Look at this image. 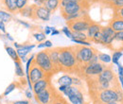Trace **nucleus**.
I'll list each match as a JSON object with an SVG mask.
<instances>
[{"label": "nucleus", "mask_w": 123, "mask_h": 104, "mask_svg": "<svg viewBox=\"0 0 123 104\" xmlns=\"http://www.w3.org/2000/svg\"><path fill=\"white\" fill-rule=\"evenodd\" d=\"M59 61L61 72L64 74H74L77 69V59L73 46H62L60 47Z\"/></svg>", "instance_id": "f257e3e1"}, {"label": "nucleus", "mask_w": 123, "mask_h": 104, "mask_svg": "<svg viewBox=\"0 0 123 104\" xmlns=\"http://www.w3.org/2000/svg\"><path fill=\"white\" fill-rule=\"evenodd\" d=\"M73 50L76 55L78 64H87L90 62L92 57L98 52L96 48L92 46H84V45H72Z\"/></svg>", "instance_id": "f03ea898"}, {"label": "nucleus", "mask_w": 123, "mask_h": 104, "mask_svg": "<svg viewBox=\"0 0 123 104\" xmlns=\"http://www.w3.org/2000/svg\"><path fill=\"white\" fill-rule=\"evenodd\" d=\"M34 61L38 64V66H40L46 74L48 75L49 77H52L53 75L57 74L50 58L48 56V53H47V49H45L43 51H40L38 52L37 54H35L34 56Z\"/></svg>", "instance_id": "7ed1b4c3"}, {"label": "nucleus", "mask_w": 123, "mask_h": 104, "mask_svg": "<svg viewBox=\"0 0 123 104\" xmlns=\"http://www.w3.org/2000/svg\"><path fill=\"white\" fill-rule=\"evenodd\" d=\"M95 21H93L90 18L89 14L80 17L77 19H73V20H68L66 21V25L67 28L71 31L74 32H86L88 28L91 26V24L94 23Z\"/></svg>", "instance_id": "20e7f679"}, {"label": "nucleus", "mask_w": 123, "mask_h": 104, "mask_svg": "<svg viewBox=\"0 0 123 104\" xmlns=\"http://www.w3.org/2000/svg\"><path fill=\"white\" fill-rule=\"evenodd\" d=\"M89 7H90L89 0H81L80 2L76 3V4H71L63 8H60V10H61L62 16L66 21L69 17L73 16L74 14H76L83 10H89Z\"/></svg>", "instance_id": "39448f33"}, {"label": "nucleus", "mask_w": 123, "mask_h": 104, "mask_svg": "<svg viewBox=\"0 0 123 104\" xmlns=\"http://www.w3.org/2000/svg\"><path fill=\"white\" fill-rule=\"evenodd\" d=\"M46 78H52V77H49L40 66H38V64L34 61V59H33L31 64V67H30L29 76L27 77L28 83H29V86L31 87V89H32L33 83H35L36 81H38L40 80L46 79Z\"/></svg>", "instance_id": "423d86ee"}, {"label": "nucleus", "mask_w": 123, "mask_h": 104, "mask_svg": "<svg viewBox=\"0 0 123 104\" xmlns=\"http://www.w3.org/2000/svg\"><path fill=\"white\" fill-rule=\"evenodd\" d=\"M98 100L104 104H107L112 101H117V95L116 91L113 89H105L99 91L91 100Z\"/></svg>", "instance_id": "0eeeda50"}, {"label": "nucleus", "mask_w": 123, "mask_h": 104, "mask_svg": "<svg viewBox=\"0 0 123 104\" xmlns=\"http://www.w3.org/2000/svg\"><path fill=\"white\" fill-rule=\"evenodd\" d=\"M55 89L56 88L51 83L46 89L43 90V91L39 92L38 94L34 95L36 102L38 104H49L51 101V98H52V96H53V93H54Z\"/></svg>", "instance_id": "6e6552de"}, {"label": "nucleus", "mask_w": 123, "mask_h": 104, "mask_svg": "<svg viewBox=\"0 0 123 104\" xmlns=\"http://www.w3.org/2000/svg\"><path fill=\"white\" fill-rule=\"evenodd\" d=\"M32 20H42V21H49L51 12L44 6H38L36 4L32 5Z\"/></svg>", "instance_id": "1a4fd4ad"}, {"label": "nucleus", "mask_w": 123, "mask_h": 104, "mask_svg": "<svg viewBox=\"0 0 123 104\" xmlns=\"http://www.w3.org/2000/svg\"><path fill=\"white\" fill-rule=\"evenodd\" d=\"M101 41H100V45H104L108 47L109 45H111L112 41L114 40L115 38V35H116V32L112 30L109 26H106V27H101Z\"/></svg>", "instance_id": "9d476101"}, {"label": "nucleus", "mask_w": 123, "mask_h": 104, "mask_svg": "<svg viewBox=\"0 0 123 104\" xmlns=\"http://www.w3.org/2000/svg\"><path fill=\"white\" fill-rule=\"evenodd\" d=\"M47 53L48 56L50 58V61L56 70L57 73L61 72V68H60V61H59V53H60V47H51V48H47Z\"/></svg>", "instance_id": "9b49d317"}, {"label": "nucleus", "mask_w": 123, "mask_h": 104, "mask_svg": "<svg viewBox=\"0 0 123 104\" xmlns=\"http://www.w3.org/2000/svg\"><path fill=\"white\" fill-rule=\"evenodd\" d=\"M109 49L113 51H122L123 50V31L116 32L115 38L112 41L111 45L108 46Z\"/></svg>", "instance_id": "f8f14e48"}, {"label": "nucleus", "mask_w": 123, "mask_h": 104, "mask_svg": "<svg viewBox=\"0 0 123 104\" xmlns=\"http://www.w3.org/2000/svg\"><path fill=\"white\" fill-rule=\"evenodd\" d=\"M51 78H46L43 80H40L38 81H36L35 83L32 84V90L34 92V95L38 94L39 92L46 89L50 84H51Z\"/></svg>", "instance_id": "ddd939ff"}, {"label": "nucleus", "mask_w": 123, "mask_h": 104, "mask_svg": "<svg viewBox=\"0 0 123 104\" xmlns=\"http://www.w3.org/2000/svg\"><path fill=\"white\" fill-rule=\"evenodd\" d=\"M115 32H120L123 31V18L120 17H114L108 25Z\"/></svg>", "instance_id": "4468645a"}, {"label": "nucleus", "mask_w": 123, "mask_h": 104, "mask_svg": "<svg viewBox=\"0 0 123 104\" xmlns=\"http://www.w3.org/2000/svg\"><path fill=\"white\" fill-rule=\"evenodd\" d=\"M6 12L10 13H18L16 9V0H0Z\"/></svg>", "instance_id": "2eb2a0df"}, {"label": "nucleus", "mask_w": 123, "mask_h": 104, "mask_svg": "<svg viewBox=\"0 0 123 104\" xmlns=\"http://www.w3.org/2000/svg\"><path fill=\"white\" fill-rule=\"evenodd\" d=\"M49 104H71L70 102H68V100L62 95L61 92H59L57 89H55L51 101Z\"/></svg>", "instance_id": "dca6fc26"}, {"label": "nucleus", "mask_w": 123, "mask_h": 104, "mask_svg": "<svg viewBox=\"0 0 123 104\" xmlns=\"http://www.w3.org/2000/svg\"><path fill=\"white\" fill-rule=\"evenodd\" d=\"M100 30H101V26L99 24H98L96 22L92 23L91 26L88 28V30L86 31V35L88 37V42H90V40L94 37V35L96 33H98V31H100Z\"/></svg>", "instance_id": "f3484780"}, {"label": "nucleus", "mask_w": 123, "mask_h": 104, "mask_svg": "<svg viewBox=\"0 0 123 104\" xmlns=\"http://www.w3.org/2000/svg\"><path fill=\"white\" fill-rule=\"evenodd\" d=\"M60 3H61V0H46L44 7H46L52 13V12H55L58 8H60Z\"/></svg>", "instance_id": "a211bd4d"}, {"label": "nucleus", "mask_w": 123, "mask_h": 104, "mask_svg": "<svg viewBox=\"0 0 123 104\" xmlns=\"http://www.w3.org/2000/svg\"><path fill=\"white\" fill-rule=\"evenodd\" d=\"M57 82L59 83V85H63V86H71L73 83L72 80V76L68 74H65L63 76H62L61 78L58 79Z\"/></svg>", "instance_id": "6ab92c4d"}, {"label": "nucleus", "mask_w": 123, "mask_h": 104, "mask_svg": "<svg viewBox=\"0 0 123 104\" xmlns=\"http://www.w3.org/2000/svg\"><path fill=\"white\" fill-rule=\"evenodd\" d=\"M5 49H6L7 53H8V55L13 60V61H21V60H20V58H19V56H18V54H17V52H16V50L14 48H12V47H11L9 45H5Z\"/></svg>", "instance_id": "aec40b11"}, {"label": "nucleus", "mask_w": 123, "mask_h": 104, "mask_svg": "<svg viewBox=\"0 0 123 104\" xmlns=\"http://www.w3.org/2000/svg\"><path fill=\"white\" fill-rule=\"evenodd\" d=\"M18 13L24 16V17H27V18H31L32 19V15H33V11H32V5L31 6H26L23 10L19 11Z\"/></svg>", "instance_id": "412c9836"}, {"label": "nucleus", "mask_w": 123, "mask_h": 104, "mask_svg": "<svg viewBox=\"0 0 123 104\" xmlns=\"http://www.w3.org/2000/svg\"><path fill=\"white\" fill-rule=\"evenodd\" d=\"M15 88H21V85H20V83H19V81H14V82H12V83H11L7 88L5 90V92L3 93V97H6V96H8L10 93H12L13 90L15 89Z\"/></svg>", "instance_id": "4be33fe9"}, {"label": "nucleus", "mask_w": 123, "mask_h": 104, "mask_svg": "<svg viewBox=\"0 0 123 104\" xmlns=\"http://www.w3.org/2000/svg\"><path fill=\"white\" fill-rule=\"evenodd\" d=\"M12 19V16L10 12H6V11H0V21L5 23H9L11 20Z\"/></svg>", "instance_id": "5701e85b"}, {"label": "nucleus", "mask_w": 123, "mask_h": 104, "mask_svg": "<svg viewBox=\"0 0 123 104\" xmlns=\"http://www.w3.org/2000/svg\"><path fill=\"white\" fill-rule=\"evenodd\" d=\"M15 65V75L19 78H24L25 77V72L22 67V62L21 61H14Z\"/></svg>", "instance_id": "b1692460"}, {"label": "nucleus", "mask_w": 123, "mask_h": 104, "mask_svg": "<svg viewBox=\"0 0 123 104\" xmlns=\"http://www.w3.org/2000/svg\"><path fill=\"white\" fill-rule=\"evenodd\" d=\"M98 61L102 62V63H110L112 61V59L111 57L108 55V54H105V53H101V52H98Z\"/></svg>", "instance_id": "393cba45"}, {"label": "nucleus", "mask_w": 123, "mask_h": 104, "mask_svg": "<svg viewBox=\"0 0 123 104\" xmlns=\"http://www.w3.org/2000/svg\"><path fill=\"white\" fill-rule=\"evenodd\" d=\"M72 39L82 40V41L88 42V37L85 34V32H74V31H72Z\"/></svg>", "instance_id": "a878e982"}, {"label": "nucleus", "mask_w": 123, "mask_h": 104, "mask_svg": "<svg viewBox=\"0 0 123 104\" xmlns=\"http://www.w3.org/2000/svg\"><path fill=\"white\" fill-rule=\"evenodd\" d=\"M122 52H120V51H114V53L112 55V58H111L113 63L114 64H117L119 62V59L122 57Z\"/></svg>", "instance_id": "bb28decb"}, {"label": "nucleus", "mask_w": 123, "mask_h": 104, "mask_svg": "<svg viewBox=\"0 0 123 104\" xmlns=\"http://www.w3.org/2000/svg\"><path fill=\"white\" fill-rule=\"evenodd\" d=\"M33 37L39 42V43H43L46 38V35L44 32H36L33 34Z\"/></svg>", "instance_id": "cd10ccee"}, {"label": "nucleus", "mask_w": 123, "mask_h": 104, "mask_svg": "<svg viewBox=\"0 0 123 104\" xmlns=\"http://www.w3.org/2000/svg\"><path fill=\"white\" fill-rule=\"evenodd\" d=\"M16 52H17V54H18V56H19V58L21 59V58H24V57H27V55L31 52V51H29V50H27V49H25L24 47H22V45H21V47L20 48H18V49H16Z\"/></svg>", "instance_id": "c85d7f7f"}, {"label": "nucleus", "mask_w": 123, "mask_h": 104, "mask_svg": "<svg viewBox=\"0 0 123 104\" xmlns=\"http://www.w3.org/2000/svg\"><path fill=\"white\" fill-rule=\"evenodd\" d=\"M28 1L29 0H16V9L17 11H21L23 10L27 5H28Z\"/></svg>", "instance_id": "c756f323"}, {"label": "nucleus", "mask_w": 123, "mask_h": 104, "mask_svg": "<svg viewBox=\"0 0 123 104\" xmlns=\"http://www.w3.org/2000/svg\"><path fill=\"white\" fill-rule=\"evenodd\" d=\"M109 4L112 5L114 9H120V8H123V0H111Z\"/></svg>", "instance_id": "7c9ffc66"}, {"label": "nucleus", "mask_w": 123, "mask_h": 104, "mask_svg": "<svg viewBox=\"0 0 123 104\" xmlns=\"http://www.w3.org/2000/svg\"><path fill=\"white\" fill-rule=\"evenodd\" d=\"M73 43L77 44L79 45H84V46H91L90 42H87V41H82V40H76V39H71Z\"/></svg>", "instance_id": "2f4dec72"}, {"label": "nucleus", "mask_w": 123, "mask_h": 104, "mask_svg": "<svg viewBox=\"0 0 123 104\" xmlns=\"http://www.w3.org/2000/svg\"><path fill=\"white\" fill-rule=\"evenodd\" d=\"M114 17H120V18H123V8H120V9H114Z\"/></svg>", "instance_id": "473e14b6"}, {"label": "nucleus", "mask_w": 123, "mask_h": 104, "mask_svg": "<svg viewBox=\"0 0 123 104\" xmlns=\"http://www.w3.org/2000/svg\"><path fill=\"white\" fill-rule=\"evenodd\" d=\"M64 34H65V36L66 37H68V38H70V39H72V31L69 30L67 27H64L63 29H62V30Z\"/></svg>", "instance_id": "72a5a7b5"}, {"label": "nucleus", "mask_w": 123, "mask_h": 104, "mask_svg": "<svg viewBox=\"0 0 123 104\" xmlns=\"http://www.w3.org/2000/svg\"><path fill=\"white\" fill-rule=\"evenodd\" d=\"M12 104H31L29 100H16V101H12Z\"/></svg>", "instance_id": "f704fd0d"}, {"label": "nucleus", "mask_w": 123, "mask_h": 104, "mask_svg": "<svg viewBox=\"0 0 123 104\" xmlns=\"http://www.w3.org/2000/svg\"><path fill=\"white\" fill-rule=\"evenodd\" d=\"M117 65V68H118V75L119 76H123V65H121L119 62Z\"/></svg>", "instance_id": "c9c22d12"}, {"label": "nucleus", "mask_w": 123, "mask_h": 104, "mask_svg": "<svg viewBox=\"0 0 123 104\" xmlns=\"http://www.w3.org/2000/svg\"><path fill=\"white\" fill-rule=\"evenodd\" d=\"M44 43H45V45H46V48H51L52 47V42L51 41L46 40Z\"/></svg>", "instance_id": "e433bc0d"}, {"label": "nucleus", "mask_w": 123, "mask_h": 104, "mask_svg": "<svg viewBox=\"0 0 123 104\" xmlns=\"http://www.w3.org/2000/svg\"><path fill=\"white\" fill-rule=\"evenodd\" d=\"M17 22L19 23V24H21V25H23V26H25L26 28H31V25L30 24H28V23H26V22H24V21H21V20H17Z\"/></svg>", "instance_id": "4c0bfd02"}, {"label": "nucleus", "mask_w": 123, "mask_h": 104, "mask_svg": "<svg viewBox=\"0 0 123 104\" xmlns=\"http://www.w3.org/2000/svg\"><path fill=\"white\" fill-rule=\"evenodd\" d=\"M46 35H48V34H50L51 33V30H50V27H47L46 26V29H45V32H44Z\"/></svg>", "instance_id": "58836bf2"}, {"label": "nucleus", "mask_w": 123, "mask_h": 104, "mask_svg": "<svg viewBox=\"0 0 123 104\" xmlns=\"http://www.w3.org/2000/svg\"><path fill=\"white\" fill-rule=\"evenodd\" d=\"M25 95H26V97L28 98H32V94H31V91H26L25 92Z\"/></svg>", "instance_id": "ea45409f"}, {"label": "nucleus", "mask_w": 123, "mask_h": 104, "mask_svg": "<svg viewBox=\"0 0 123 104\" xmlns=\"http://www.w3.org/2000/svg\"><path fill=\"white\" fill-rule=\"evenodd\" d=\"M0 30H2L3 32H6V30H5V25H4V23H3V22H1V21H0Z\"/></svg>", "instance_id": "a19ab883"}, {"label": "nucleus", "mask_w": 123, "mask_h": 104, "mask_svg": "<svg viewBox=\"0 0 123 104\" xmlns=\"http://www.w3.org/2000/svg\"><path fill=\"white\" fill-rule=\"evenodd\" d=\"M52 36H55V35H58V34H60V31L57 30H53V31H51V33H50Z\"/></svg>", "instance_id": "79ce46f5"}, {"label": "nucleus", "mask_w": 123, "mask_h": 104, "mask_svg": "<svg viewBox=\"0 0 123 104\" xmlns=\"http://www.w3.org/2000/svg\"><path fill=\"white\" fill-rule=\"evenodd\" d=\"M118 81H119V83H120V85H121V88L123 89V76H119L118 77Z\"/></svg>", "instance_id": "37998d69"}, {"label": "nucleus", "mask_w": 123, "mask_h": 104, "mask_svg": "<svg viewBox=\"0 0 123 104\" xmlns=\"http://www.w3.org/2000/svg\"><path fill=\"white\" fill-rule=\"evenodd\" d=\"M43 47H46V45H45V43H44V42L37 45V48H43Z\"/></svg>", "instance_id": "c03bdc74"}, {"label": "nucleus", "mask_w": 123, "mask_h": 104, "mask_svg": "<svg viewBox=\"0 0 123 104\" xmlns=\"http://www.w3.org/2000/svg\"><path fill=\"white\" fill-rule=\"evenodd\" d=\"M6 36H7V38H8L10 41H13V38H12V36H11L9 33H6Z\"/></svg>", "instance_id": "a18cd8bd"}, {"label": "nucleus", "mask_w": 123, "mask_h": 104, "mask_svg": "<svg viewBox=\"0 0 123 104\" xmlns=\"http://www.w3.org/2000/svg\"><path fill=\"white\" fill-rule=\"evenodd\" d=\"M13 45H14V46L16 47V49H18V48H20V47H21V45H19L18 43H14Z\"/></svg>", "instance_id": "49530a36"}, {"label": "nucleus", "mask_w": 123, "mask_h": 104, "mask_svg": "<svg viewBox=\"0 0 123 104\" xmlns=\"http://www.w3.org/2000/svg\"><path fill=\"white\" fill-rule=\"evenodd\" d=\"M107 104H118V102H117V101H112V102H109Z\"/></svg>", "instance_id": "de8ad7c7"}, {"label": "nucleus", "mask_w": 123, "mask_h": 104, "mask_svg": "<svg viewBox=\"0 0 123 104\" xmlns=\"http://www.w3.org/2000/svg\"><path fill=\"white\" fill-rule=\"evenodd\" d=\"M102 1H104V2H105V3H108V4H109V3H110V1H111V0H102Z\"/></svg>", "instance_id": "09e8293b"}, {"label": "nucleus", "mask_w": 123, "mask_h": 104, "mask_svg": "<svg viewBox=\"0 0 123 104\" xmlns=\"http://www.w3.org/2000/svg\"><path fill=\"white\" fill-rule=\"evenodd\" d=\"M2 97H3V96H0V100H1V98H2Z\"/></svg>", "instance_id": "8fccbe9b"}]
</instances>
